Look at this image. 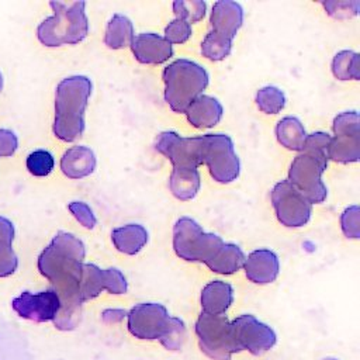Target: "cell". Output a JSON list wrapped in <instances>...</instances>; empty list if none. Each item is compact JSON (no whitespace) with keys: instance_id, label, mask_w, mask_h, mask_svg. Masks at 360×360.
I'll list each match as a JSON object with an SVG mask.
<instances>
[{"instance_id":"9","label":"cell","mask_w":360,"mask_h":360,"mask_svg":"<svg viewBox=\"0 0 360 360\" xmlns=\"http://www.w3.org/2000/svg\"><path fill=\"white\" fill-rule=\"evenodd\" d=\"M195 332L198 335L201 347L214 359L222 360L221 350H224L226 360L229 359L231 352L239 350L232 323L228 322L224 315L201 314L195 325Z\"/></svg>"},{"instance_id":"32","label":"cell","mask_w":360,"mask_h":360,"mask_svg":"<svg viewBox=\"0 0 360 360\" xmlns=\"http://www.w3.org/2000/svg\"><path fill=\"white\" fill-rule=\"evenodd\" d=\"M360 212L357 205H352L346 208L340 215L342 231L347 238L357 239L360 236Z\"/></svg>"},{"instance_id":"36","label":"cell","mask_w":360,"mask_h":360,"mask_svg":"<svg viewBox=\"0 0 360 360\" xmlns=\"http://www.w3.org/2000/svg\"><path fill=\"white\" fill-rule=\"evenodd\" d=\"M18 146V139L10 129H0V156H11Z\"/></svg>"},{"instance_id":"16","label":"cell","mask_w":360,"mask_h":360,"mask_svg":"<svg viewBox=\"0 0 360 360\" xmlns=\"http://www.w3.org/2000/svg\"><path fill=\"white\" fill-rule=\"evenodd\" d=\"M246 276L250 281L257 284H266L276 280L278 274V257L269 249L253 250L243 263Z\"/></svg>"},{"instance_id":"10","label":"cell","mask_w":360,"mask_h":360,"mask_svg":"<svg viewBox=\"0 0 360 360\" xmlns=\"http://www.w3.org/2000/svg\"><path fill=\"white\" fill-rule=\"evenodd\" d=\"M271 204L277 219L284 226L300 228L311 218L312 205L288 180H281L273 187Z\"/></svg>"},{"instance_id":"4","label":"cell","mask_w":360,"mask_h":360,"mask_svg":"<svg viewBox=\"0 0 360 360\" xmlns=\"http://www.w3.org/2000/svg\"><path fill=\"white\" fill-rule=\"evenodd\" d=\"M225 242L215 233H205L191 218L183 217L173 226V248L188 262H210Z\"/></svg>"},{"instance_id":"24","label":"cell","mask_w":360,"mask_h":360,"mask_svg":"<svg viewBox=\"0 0 360 360\" xmlns=\"http://www.w3.org/2000/svg\"><path fill=\"white\" fill-rule=\"evenodd\" d=\"M277 141L290 150H302L307 132L301 121L295 117H284L276 125Z\"/></svg>"},{"instance_id":"28","label":"cell","mask_w":360,"mask_h":360,"mask_svg":"<svg viewBox=\"0 0 360 360\" xmlns=\"http://www.w3.org/2000/svg\"><path fill=\"white\" fill-rule=\"evenodd\" d=\"M232 49V41L222 38L214 32H208L201 42V53L210 60H222L229 56Z\"/></svg>"},{"instance_id":"2","label":"cell","mask_w":360,"mask_h":360,"mask_svg":"<svg viewBox=\"0 0 360 360\" xmlns=\"http://www.w3.org/2000/svg\"><path fill=\"white\" fill-rule=\"evenodd\" d=\"M53 15L45 18L37 30L38 39L46 46L79 44L89 32L84 1H51Z\"/></svg>"},{"instance_id":"27","label":"cell","mask_w":360,"mask_h":360,"mask_svg":"<svg viewBox=\"0 0 360 360\" xmlns=\"http://www.w3.org/2000/svg\"><path fill=\"white\" fill-rule=\"evenodd\" d=\"M256 104L266 114H277L285 105V96L278 87L266 86L257 90Z\"/></svg>"},{"instance_id":"19","label":"cell","mask_w":360,"mask_h":360,"mask_svg":"<svg viewBox=\"0 0 360 360\" xmlns=\"http://www.w3.org/2000/svg\"><path fill=\"white\" fill-rule=\"evenodd\" d=\"M233 290L228 283L215 280L208 283L201 291V307L204 314L222 315L232 304Z\"/></svg>"},{"instance_id":"37","label":"cell","mask_w":360,"mask_h":360,"mask_svg":"<svg viewBox=\"0 0 360 360\" xmlns=\"http://www.w3.org/2000/svg\"><path fill=\"white\" fill-rule=\"evenodd\" d=\"M1 86H3V77H1V75H0V90H1Z\"/></svg>"},{"instance_id":"6","label":"cell","mask_w":360,"mask_h":360,"mask_svg":"<svg viewBox=\"0 0 360 360\" xmlns=\"http://www.w3.org/2000/svg\"><path fill=\"white\" fill-rule=\"evenodd\" d=\"M128 329L134 336L155 339L160 336L180 335L184 325L177 318H170L160 304H139L128 314Z\"/></svg>"},{"instance_id":"11","label":"cell","mask_w":360,"mask_h":360,"mask_svg":"<svg viewBox=\"0 0 360 360\" xmlns=\"http://www.w3.org/2000/svg\"><path fill=\"white\" fill-rule=\"evenodd\" d=\"M155 149L165 155L173 167H194L201 165L202 136L184 138L177 132H160L155 141Z\"/></svg>"},{"instance_id":"7","label":"cell","mask_w":360,"mask_h":360,"mask_svg":"<svg viewBox=\"0 0 360 360\" xmlns=\"http://www.w3.org/2000/svg\"><path fill=\"white\" fill-rule=\"evenodd\" d=\"M202 136L201 163H205L214 180L231 183L238 179L240 162L235 153L233 142L224 134H207Z\"/></svg>"},{"instance_id":"13","label":"cell","mask_w":360,"mask_h":360,"mask_svg":"<svg viewBox=\"0 0 360 360\" xmlns=\"http://www.w3.org/2000/svg\"><path fill=\"white\" fill-rule=\"evenodd\" d=\"M231 323L239 350L249 349L253 354H260L276 343L273 329L252 315H242Z\"/></svg>"},{"instance_id":"23","label":"cell","mask_w":360,"mask_h":360,"mask_svg":"<svg viewBox=\"0 0 360 360\" xmlns=\"http://www.w3.org/2000/svg\"><path fill=\"white\" fill-rule=\"evenodd\" d=\"M134 39V27L128 17L114 14L107 24L104 42L111 49H121L131 45Z\"/></svg>"},{"instance_id":"15","label":"cell","mask_w":360,"mask_h":360,"mask_svg":"<svg viewBox=\"0 0 360 360\" xmlns=\"http://www.w3.org/2000/svg\"><path fill=\"white\" fill-rule=\"evenodd\" d=\"M131 49L135 59L146 65L163 63L173 55L172 44L155 32H143L134 37Z\"/></svg>"},{"instance_id":"20","label":"cell","mask_w":360,"mask_h":360,"mask_svg":"<svg viewBox=\"0 0 360 360\" xmlns=\"http://www.w3.org/2000/svg\"><path fill=\"white\" fill-rule=\"evenodd\" d=\"M200 186H201V177L197 169L173 167V172L169 179V188L176 198L181 201L194 198L200 190Z\"/></svg>"},{"instance_id":"22","label":"cell","mask_w":360,"mask_h":360,"mask_svg":"<svg viewBox=\"0 0 360 360\" xmlns=\"http://www.w3.org/2000/svg\"><path fill=\"white\" fill-rule=\"evenodd\" d=\"M245 255L235 243H224L215 256L205 264L215 273L232 274L238 271L245 263Z\"/></svg>"},{"instance_id":"3","label":"cell","mask_w":360,"mask_h":360,"mask_svg":"<svg viewBox=\"0 0 360 360\" xmlns=\"http://www.w3.org/2000/svg\"><path fill=\"white\" fill-rule=\"evenodd\" d=\"M207 70L188 59H177L163 70L165 100L174 112H186L188 105L208 86Z\"/></svg>"},{"instance_id":"8","label":"cell","mask_w":360,"mask_h":360,"mask_svg":"<svg viewBox=\"0 0 360 360\" xmlns=\"http://www.w3.org/2000/svg\"><path fill=\"white\" fill-rule=\"evenodd\" d=\"M335 136L328 146V159L339 163L357 162L360 158V118L356 111H346L333 120Z\"/></svg>"},{"instance_id":"25","label":"cell","mask_w":360,"mask_h":360,"mask_svg":"<svg viewBox=\"0 0 360 360\" xmlns=\"http://www.w3.org/2000/svg\"><path fill=\"white\" fill-rule=\"evenodd\" d=\"M13 239V224L7 218L0 217V276L10 274L17 267V257L11 248Z\"/></svg>"},{"instance_id":"1","label":"cell","mask_w":360,"mask_h":360,"mask_svg":"<svg viewBox=\"0 0 360 360\" xmlns=\"http://www.w3.org/2000/svg\"><path fill=\"white\" fill-rule=\"evenodd\" d=\"M91 94V82L86 76H70L56 87L53 134L72 142L84 131V111Z\"/></svg>"},{"instance_id":"29","label":"cell","mask_w":360,"mask_h":360,"mask_svg":"<svg viewBox=\"0 0 360 360\" xmlns=\"http://www.w3.org/2000/svg\"><path fill=\"white\" fill-rule=\"evenodd\" d=\"M207 4L201 0H176L173 3V11L176 18L186 22H197L204 18Z\"/></svg>"},{"instance_id":"21","label":"cell","mask_w":360,"mask_h":360,"mask_svg":"<svg viewBox=\"0 0 360 360\" xmlns=\"http://www.w3.org/2000/svg\"><path fill=\"white\" fill-rule=\"evenodd\" d=\"M111 240L121 253L135 255L146 245L148 231L139 224H127L111 232Z\"/></svg>"},{"instance_id":"5","label":"cell","mask_w":360,"mask_h":360,"mask_svg":"<svg viewBox=\"0 0 360 360\" xmlns=\"http://www.w3.org/2000/svg\"><path fill=\"white\" fill-rule=\"evenodd\" d=\"M328 166V155L311 150H302L294 158L290 170L288 181L312 204L326 200L328 190L322 181V173Z\"/></svg>"},{"instance_id":"17","label":"cell","mask_w":360,"mask_h":360,"mask_svg":"<svg viewBox=\"0 0 360 360\" xmlns=\"http://www.w3.org/2000/svg\"><path fill=\"white\" fill-rule=\"evenodd\" d=\"M222 105L221 103L211 97L201 94L198 96L186 110L187 121L195 128H211L219 122L222 118Z\"/></svg>"},{"instance_id":"18","label":"cell","mask_w":360,"mask_h":360,"mask_svg":"<svg viewBox=\"0 0 360 360\" xmlns=\"http://www.w3.org/2000/svg\"><path fill=\"white\" fill-rule=\"evenodd\" d=\"M94 152L87 146H73L60 159V169L69 179H82L91 174L96 169Z\"/></svg>"},{"instance_id":"35","label":"cell","mask_w":360,"mask_h":360,"mask_svg":"<svg viewBox=\"0 0 360 360\" xmlns=\"http://www.w3.org/2000/svg\"><path fill=\"white\" fill-rule=\"evenodd\" d=\"M330 135L325 132H314L307 135L304 141L302 150H311V152H319V153H326L328 146L330 143Z\"/></svg>"},{"instance_id":"12","label":"cell","mask_w":360,"mask_h":360,"mask_svg":"<svg viewBox=\"0 0 360 360\" xmlns=\"http://www.w3.org/2000/svg\"><path fill=\"white\" fill-rule=\"evenodd\" d=\"M13 309L24 319L46 322L56 318L60 309V298L56 291L46 290L38 294L22 292L11 302Z\"/></svg>"},{"instance_id":"26","label":"cell","mask_w":360,"mask_h":360,"mask_svg":"<svg viewBox=\"0 0 360 360\" xmlns=\"http://www.w3.org/2000/svg\"><path fill=\"white\" fill-rule=\"evenodd\" d=\"M332 72L339 80H357L360 77L359 53L353 51H340L332 60Z\"/></svg>"},{"instance_id":"14","label":"cell","mask_w":360,"mask_h":360,"mask_svg":"<svg viewBox=\"0 0 360 360\" xmlns=\"http://www.w3.org/2000/svg\"><path fill=\"white\" fill-rule=\"evenodd\" d=\"M242 22L243 8L239 3L231 0H219L214 3L210 17L211 32L232 41L242 27Z\"/></svg>"},{"instance_id":"31","label":"cell","mask_w":360,"mask_h":360,"mask_svg":"<svg viewBox=\"0 0 360 360\" xmlns=\"http://www.w3.org/2000/svg\"><path fill=\"white\" fill-rule=\"evenodd\" d=\"M191 37V25L180 18H174L165 28V39L170 44H183Z\"/></svg>"},{"instance_id":"30","label":"cell","mask_w":360,"mask_h":360,"mask_svg":"<svg viewBox=\"0 0 360 360\" xmlns=\"http://www.w3.org/2000/svg\"><path fill=\"white\" fill-rule=\"evenodd\" d=\"M53 165H55L53 156L48 150H44V149L34 150L27 158L28 172L34 176H38V177L48 176L52 172Z\"/></svg>"},{"instance_id":"34","label":"cell","mask_w":360,"mask_h":360,"mask_svg":"<svg viewBox=\"0 0 360 360\" xmlns=\"http://www.w3.org/2000/svg\"><path fill=\"white\" fill-rule=\"evenodd\" d=\"M323 7L332 17L346 18L357 14L359 1H325Z\"/></svg>"},{"instance_id":"33","label":"cell","mask_w":360,"mask_h":360,"mask_svg":"<svg viewBox=\"0 0 360 360\" xmlns=\"http://www.w3.org/2000/svg\"><path fill=\"white\" fill-rule=\"evenodd\" d=\"M69 211L73 214V217L87 229H93L97 224V219L93 214V210L82 201H72L69 204Z\"/></svg>"}]
</instances>
